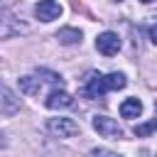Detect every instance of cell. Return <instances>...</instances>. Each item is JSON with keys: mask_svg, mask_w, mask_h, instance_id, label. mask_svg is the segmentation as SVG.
<instances>
[{"mask_svg": "<svg viewBox=\"0 0 157 157\" xmlns=\"http://www.w3.org/2000/svg\"><path fill=\"white\" fill-rule=\"evenodd\" d=\"M113 2H120V0H113Z\"/></svg>", "mask_w": 157, "mask_h": 157, "instance_id": "17", "label": "cell"}, {"mask_svg": "<svg viewBox=\"0 0 157 157\" xmlns=\"http://www.w3.org/2000/svg\"><path fill=\"white\" fill-rule=\"evenodd\" d=\"M81 29H76V27H64V29H59L56 32V39L61 42V44H78L81 42Z\"/></svg>", "mask_w": 157, "mask_h": 157, "instance_id": "9", "label": "cell"}, {"mask_svg": "<svg viewBox=\"0 0 157 157\" xmlns=\"http://www.w3.org/2000/svg\"><path fill=\"white\" fill-rule=\"evenodd\" d=\"M0 96H2V98H0V101H2V108H0V110H2V115H12V113L20 108V101L15 98V93H12L7 86H2Z\"/></svg>", "mask_w": 157, "mask_h": 157, "instance_id": "7", "label": "cell"}, {"mask_svg": "<svg viewBox=\"0 0 157 157\" xmlns=\"http://www.w3.org/2000/svg\"><path fill=\"white\" fill-rule=\"evenodd\" d=\"M37 76H47V81H52V83H64V78L59 76V74H54V71H47V69H37Z\"/></svg>", "mask_w": 157, "mask_h": 157, "instance_id": "13", "label": "cell"}, {"mask_svg": "<svg viewBox=\"0 0 157 157\" xmlns=\"http://www.w3.org/2000/svg\"><path fill=\"white\" fill-rule=\"evenodd\" d=\"M140 2H152V0H140Z\"/></svg>", "mask_w": 157, "mask_h": 157, "instance_id": "16", "label": "cell"}, {"mask_svg": "<svg viewBox=\"0 0 157 157\" xmlns=\"http://www.w3.org/2000/svg\"><path fill=\"white\" fill-rule=\"evenodd\" d=\"M61 12H64V7H61L56 0H39V2L34 5V17H37L39 22H52V20L61 17Z\"/></svg>", "mask_w": 157, "mask_h": 157, "instance_id": "4", "label": "cell"}, {"mask_svg": "<svg viewBox=\"0 0 157 157\" xmlns=\"http://www.w3.org/2000/svg\"><path fill=\"white\" fill-rule=\"evenodd\" d=\"M155 130H157V118H155V120H147V123H142V125H135L132 132H135L137 137H147V135H152Z\"/></svg>", "mask_w": 157, "mask_h": 157, "instance_id": "12", "label": "cell"}, {"mask_svg": "<svg viewBox=\"0 0 157 157\" xmlns=\"http://www.w3.org/2000/svg\"><path fill=\"white\" fill-rule=\"evenodd\" d=\"M39 88H42V81H39V78H34V76H22V78H20V91H22V93L37 96Z\"/></svg>", "mask_w": 157, "mask_h": 157, "instance_id": "10", "label": "cell"}, {"mask_svg": "<svg viewBox=\"0 0 157 157\" xmlns=\"http://www.w3.org/2000/svg\"><path fill=\"white\" fill-rule=\"evenodd\" d=\"M150 42H155V44H157V22L150 27Z\"/></svg>", "mask_w": 157, "mask_h": 157, "instance_id": "15", "label": "cell"}, {"mask_svg": "<svg viewBox=\"0 0 157 157\" xmlns=\"http://www.w3.org/2000/svg\"><path fill=\"white\" fill-rule=\"evenodd\" d=\"M105 81H108V91H120V88H125V74H120V71H113V74H108L105 76Z\"/></svg>", "mask_w": 157, "mask_h": 157, "instance_id": "11", "label": "cell"}, {"mask_svg": "<svg viewBox=\"0 0 157 157\" xmlns=\"http://www.w3.org/2000/svg\"><path fill=\"white\" fill-rule=\"evenodd\" d=\"M47 128L56 137H74L78 132V123L71 120V118H49L47 120Z\"/></svg>", "mask_w": 157, "mask_h": 157, "instance_id": "3", "label": "cell"}, {"mask_svg": "<svg viewBox=\"0 0 157 157\" xmlns=\"http://www.w3.org/2000/svg\"><path fill=\"white\" fill-rule=\"evenodd\" d=\"M140 113H142V103H140V98H125V101L120 103V115H123V118L132 120V118H137Z\"/></svg>", "mask_w": 157, "mask_h": 157, "instance_id": "8", "label": "cell"}, {"mask_svg": "<svg viewBox=\"0 0 157 157\" xmlns=\"http://www.w3.org/2000/svg\"><path fill=\"white\" fill-rule=\"evenodd\" d=\"M96 49H98L103 56H113V54H118V49H120V37H118L115 32H103V34L96 37Z\"/></svg>", "mask_w": 157, "mask_h": 157, "instance_id": "5", "label": "cell"}, {"mask_svg": "<svg viewBox=\"0 0 157 157\" xmlns=\"http://www.w3.org/2000/svg\"><path fill=\"white\" fill-rule=\"evenodd\" d=\"M44 105L52 108V110H56V108H71V105H74V96L59 88V91H52V93H49V98L44 101Z\"/></svg>", "mask_w": 157, "mask_h": 157, "instance_id": "6", "label": "cell"}, {"mask_svg": "<svg viewBox=\"0 0 157 157\" xmlns=\"http://www.w3.org/2000/svg\"><path fill=\"white\" fill-rule=\"evenodd\" d=\"M105 91H108V81H105V76L98 74V71H88L86 78H83L81 93H83L86 98H103Z\"/></svg>", "mask_w": 157, "mask_h": 157, "instance_id": "1", "label": "cell"}, {"mask_svg": "<svg viewBox=\"0 0 157 157\" xmlns=\"http://www.w3.org/2000/svg\"><path fill=\"white\" fill-rule=\"evenodd\" d=\"M91 155L93 157H123V155H115V152H108V150H93Z\"/></svg>", "mask_w": 157, "mask_h": 157, "instance_id": "14", "label": "cell"}, {"mask_svg": "<svg viewBox=\"0 0 157 157\" xmlns=\"http://www.w3.org/2000/svg\"><path fill=\"white\" fill-rule=\"evenodd\" d=\"M93 130L101 135V137H110V140H118V137H123V128L113 120V118H108V115H93Z\"/></svg>", "mask_w": 157, "mask_h": 157, "instance_id": "2", "label": "cell"}]
</instances>
